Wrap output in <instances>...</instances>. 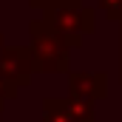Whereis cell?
<instances>
[{"label":"cell","instance_id":"obj_1","mask_svg":"<svg viewBox=\"0 0 122 122\" xmlns=\"http://www.w3.org/2000/svg\"><path fill=\"white\" fill-rule=\"evenodd\" d=\"M43 20L57 31L71 48L74 46H82L85 34L94 31V11L85 9L80 0H54L46 9V17Z\"/></svg>","mask_w":122,"mask_h":122},{"label":"cell","instance_id":"obj_2","mask_svg":"<svg viewBox=\"0 0 122 122\" xmlns=\"http://www.w3.org/2000/svg\"><path fill=\"white\" fill-rule=\"evenodd\" d=\"M29 34H31V51L37 60V71H43V74L68 71V48L71 46L46 20H34L29 26Z\"/></svg>","mask_w":122,"mask_h":122},{"label":"cell","instance_id":"obj_3","mask_svg":"<svg viewBox=\"0 0 122 122\" xmlns=\"http://www.w3.org/2000/svg\"><path fill=\"white\" fill-rule=\"evenodd\" d=\"M34 71H37V60H34L31 46H14L0 54V77L17 88H23L29 82Z\"/></svg>","mask_w":122,"mask_h":122},{"label":"cell","instance_id":"obj_4","mask_svg":"<svg viewBox=\"0 0 122 122\" xmlns=\"http://www.w3.org/2000/svg\"><path fill=\"white\" fill-rule=\"evenodd\" d=\"M68 91L77 99H88L97 102L108 94V77L97 74V71H80V74H68Z\"/></svg>","mask_w":122,"mask_h":122},{"label":"cell","instance_id":"obj_5","mask_svg":"<svg viewBox=\"0 0 122 122\" xmlns=\"http://www.w3.org/2000/svg\"><path fill=\"white\" fill-rule=\"evenodd\" d=\"M43 122H77L71 117V111H68V105H65V99H46L43 102Z\"/></svg>","mask_w":122,"mask_h":122},{"label":"cell","instance_id":"obj_6","mask_svg":"<svg viewBox=\"0 0 122 122\" xmlns=\"http://www.w3.org/2000/svg\"><path fill=\"white\" fill-rule=\"evenodd\" d=\"M65 105H68L71 117H74L77 122H94V102H88V99H77V97H68Z\"/></svg>","mask_w":122,"mask_h":122},{"label":"cell","instance_id":"obj_7","mask_svg":"<svg viewBox=\"0 0 122 122\" xmlns=\"http://www.w3.org/2000/svg\"><path fill=\"white\" fill-rule=\"evenodd\" d=\"M99 9L105 11V17H108V20L122 23V0H99Z\"/></svg>","mask_w":122,"mask_h":122},{"label":"cell","instance_id":"obj_8","mask_svg":"<svg viewBox=\"0 0 122 122\" xmlns=\"http://www.w3.org/2000/svg\"><path fill=\"white\" fill-rule=\"evenodd\" d=\"M6 51V40H3V34H0V54Z\"/></svg>","mask_w":122,"mask_h":122},{"label":"cell","instance_id":"obj_9","mask_svg":"<svg viewBox=\"0 0 122 122\" xmlns=\"http://www.w3.org/2000/svg\"><path fill=\"white\" fill-rule=\"evenodd\" d=\"M119 48H122V37H119ZM119 74H122V57H119Z\"/></svg>","mask_w":122,"mask_h":122},{"label":"cell","instance_id":"obj_10","mask_svg":"<svg viewBox=\"0 0 122 122\" xmlns=\"http://www.w3.org/2000/svg\"><path fill=\"white\" fill-rule=\"evenodd\" d=\"M0 111H3V102H0Z\"/></svg>","mask_w":122,"mask_h":122},{"label":"cell","instance_id":"obj_11","mask_svg":"<svg viewBox=\"0 0 122 122\" xmlns=\"http://www.w3.org/2000/svg\"><path fill=\"white\" fill-rule=\"evenodd\" d=\"M119 37H122V34H119Z\"/></svg>","mask_w":122,"mask_h":122}]
</instances>
